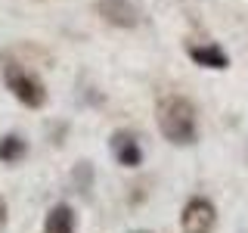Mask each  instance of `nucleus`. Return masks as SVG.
I'll return each instance as SVG.
<instances>
[{
	"instance_id": "5",
	"label": "nucleus",
	"mask_w": 248,
	"mask_h": 233,
	"mask_svg": "<svg viewBox=\"0 0 248 233\" xmlns=\"http://www.w3.org/2000/svg\"><path fill=\"white\" fill-rule=\"evenodd\" d=\"M96 13L115 28H134L140 22V10L134 0H96Z\"/></svg>"
},
{
	"instance_id": "7",
	"label": "nucleus",
	"mask_w": 248,
	"mask_h": 233,
	"mask_svg": "<svg viewBox=\"0 0 248 233\" xmlns=\"http://www.w3.org/2000/svg\"><path fill=\"white\" fill-rule=\"evenodd\" d=\"M75 227H78V217L68 202H56L44 217V233H75Z\"/></svg>"
},
{
	"instance_id": "6",
	"label": "nucleus",
	"mask_w": 248,
	"mask_h": 233,
	"mask_svg": "<svg viewBox=\"0 0 248 233\" xmlns=\"http://www.w3.org/2000/svg\"><path fill=\"white\" fill-rule=\"evenodd\" d=\"M186 53H189V59L202 68H214V72L230 68V56L223 53V47H217V44H192Z\"/></svg>"
},
{
	"instance_id": "10",
	"label": "nucleus",
	"mask_w": 248,
	"mask_h": 233,
	"mask_svg": "<svg viewBox=\"0 0 248 233\" xmlns=\"http://www.w3.org/2000/svg\"><path fill=\"white\" fill-rule=\"evenodd\" d=\"M6 215H10V212H6V202H3V196H0V230L6 227Z\"/></svg>"
},
{
	"instance_id": "1",
	"label": "nucleus",
	"mask_w": 248,
	"mask_h": 233,
	"mask_svg": "<svg viewBox=\"0 0 248 233\" xmlns=\"http://www.w3.org/2000/svg\"><path fill=\"white\" fill-rule=\"evenodd\" d=\"M155 118H158V131L168 143L174 146H192L199 140V115L196 106L180 93H168L155 106Z\"/></svg>"
},
{
	"instance_id": "2",
	"label": "nucleus",
	"mask_w": 248,
	"mask_h": 233,
	"mask_svg": "<svg viewBox=\"0 0 248 233\" xmlns=\"http://www.w3.org/2000/svg\"><path fill=\"white\" fill-rule=\"evenodd\" d=\"M3 81H6V90H10L22 106H28V109H44L46 106L44 81L34 72L22 68L19 62H6L3 66Z\"/></svg>"
},
{
	"instance_id": "11",
	"label": "nucleus",
	"mask_w": 248,
	"mask_h": 233,
	"mask_svg": "<svg viewBox=\"0 0 248 233\" xmlns=\"http://www.w3.org/2000/svg\"><path fill=\"white\" fill-rule=\"evenodd\" d=\"M134 233H149V230H134Z\"/></svg>"
},
{
	"instance_id": "8",
	"label": "nucleus",
	"mask_w": 248,
	"mask_h": 233,
	"mask_svg": "<svg viewBox=\"0 0 248 233\" xmlns=\"http://www.w3.org/2000/svg\"><path fill=\"white\" fill-rule=\"evenodd\" d=\"M25 155H28V143L19 134H6L0 140V162H3V165H16V162H22Z\"/></svg>"
},
{
	"instance_id": "9",
	"label": "nucleus",
	"mask_w": 248,
	"mask_h": 233,
	"mask_svg": "<svg viewBox=\"0 0 248 233\" xmlns=\"http://www.w3.org/2000/svg\"><path fill=\"white\" fill-rule=\"evenodd\" d=\"M72 183H75L78 193H87V196H90V190H93V165H90V162H78V165H75Z\"/></svg>"
},
{
	"instance_id": "3",
	"label": "nucleus",
	"mask_w": 248,
	"mask_h": 233,
	"mask_svg": "<svg viewBox=\"0 0 248 233\" xmlns=\"http://www.w3.org/2000/svg\"><path fill=\"white\" fill-rule=\"evenodd\" d=\"M217 227V208L211 199L192 196L180 212V230L183 233H214Z\"/></svg>"
},
{
	"instance_id": "4",
	"label": "nucleus",
	"mask_w": 248,
	"mask_h": 233,
	"mask_svg": "<svg viewBox=\"0 0 248 233\" xmlns=\"http://www.w3.org/2000/svg\"><path fill=\"white\" fill-rule=\"evenodd\" d=\"M108 150H112V159L118 162L121 168H140L143 165L140 140L130 134V131H115V134L108 137Z\"/></svg>"
}]
</instances>
